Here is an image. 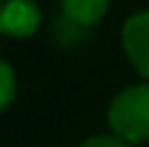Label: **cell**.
Wrapping results in <instances>:
<instances>
[{"mask_svg":"<svg viewBox=\"0 0 149 147\" xmlns=\"http://www.w3.org/2000/svg\"><path fill=\"white\" fill-rule=\"evenodd\" d=\"M64 17L83 24V27H93L100 22L105 12L110 8V0H59Z\"/></svg>","mask_w":149,"mask_h":147,"instance_id":"4","label":"cell"},{"mask_svg":"<svg viewBox=\"0 0 149 147\" xmlns=\"http://www.w3.org/2000/svg\"><path fill=\"white\" fill-rule=\"evenodd\" d=\"M81 147H134V145L117 137L115 132H98V135H91L88 140H83Z\"/></svg>","mask_w":149,"mask_h":147,"instance_id":"6","label":"cell"},{"mask_svg":"<svg viewBox=\"0 0 149 147\" xmlns=\"http://www.w3.org/2000/svg\"><path fill=\"white\" fill-rule=\"evenodd\" d=\"M3 8H5V0H0V15H3Z\"/></svg>","mask_w":149,"mask_h":147,"instance_id":"7","label":"cell"},{"mask_svg":"<svg viewBox=\"0 0 149 147\" xmlns=\"http://www.w3.org/2000/svg\"><path fill=\"white\" fill-rule=\"evenodd\" d=\"M122 47L130 64L149 81V10H139L130 15L122 24Z\"/></svg>","mask_w":149,"mask_h":147,"instance_id":"2","label":"cell"},{"mask_svg":"<svg viewBox=\"0 0 149 147\" xmlns=\"http://www.w3.org/2000/svg\"><path fill=\"white\" fill-rule=\"evenodd\" d=\"M17 96V78H15V69L8 64L5 59H0V113L5 108L12 106Z\"/></svg>","mask_w":149,"mask_h":147,"instance_id":"5","label":"cell"},{"mask_svg":"<svg viewBox=\"0 0 149 147\" xmlns=\"http://www.w3.org/2000/svg\"><path fill=\"white\" fill-rule=\"evenodd\" d=\"M42 8L34 0H5L3 15H0V32L8 37H32L39 29Z\"/></svg>","mask_w":149,"mask_h":147,"instance_id":"3","label":"cell"},{"mask_svg":"<svg viewBox=\"0 0 149 147\" xmlns=\"http://www.w3.org/2000/svg\"><path fill=\"white\" fill-rule=\"evenodd\" d=\"M108 125L110 132L132 145L149 142V81L132 83L113 98Z\"/></svg>","mask_w":149,"mask_h":147,"instance_id":"1","label":"cell"}]
</instances>
